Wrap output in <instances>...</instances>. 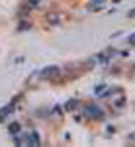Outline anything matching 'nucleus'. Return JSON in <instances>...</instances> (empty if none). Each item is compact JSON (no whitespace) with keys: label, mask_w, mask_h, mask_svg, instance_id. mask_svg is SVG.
Here are the masks:
<instances>
[{"label":"nucleus","mask_w":135,"mask_h":147,"mask_svg":"<svg viewBox=\"0 0 135 147\" xmlns=\"http://www.w3.org/2000/svg\"><path fill=\"white\" fill-rule=\"evenodd\" d=\"M57 71H59L57 67H49V69H45V71H43V77H53Z\"/></svg>","instance_id":"nucleus-2"},{"label":"nucleus","mask_w":135,"mask_h":147,"mask_svg":"<svg viewBox=\"0 0 135 147\" xmlns=\"http://www.w3.org/2000/svg\"><path fill=\"white\" fill-rule=\"evenodd\" d=\"M129 41H131V43H135V34L131 35V37H129Z\"/></svg>","instance_id":"nucleus-3"},{"label":"nucleus","mask_w":135,"mask_h":147,"mask_svg":"<svg viewBox=\"0 0 135 147\" xmlns=\"http://www.w3.org/2000/svg\"><path fill=\"white\" fill-rule=\"evenodd\" d=\"M86 114L90 118H102V110L98 106H86Z\"/></svg>","instance_id":"nucleus-1"}]
</instances>
